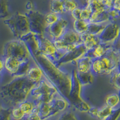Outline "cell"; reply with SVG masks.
<instances>
[{
    "label": "cell",
    "instance_id": "1",
    "mask_svg": "<svg viewBox=\"0 0 120 120\" xmlns=\"http://www.w3.org/2000/svg\"><path fill=\"white\" fill-rule=\"evenodd\" d=\"M32 57L41 67L46 77L54 85L60 94L67 100L72 84L71 71H68L63 67L58 66L51 59L41 53Z\"/></svg>",
    "mask_w": 120,
    "mask_h": 120
},
{
    "label": "cell",
    "instance_id": "2",
    "mask_svg": "<svg viewBox=\"0 0 120 120\" xmlns=\"http://www.w3.org/2000/svg\"><path fill=\"white\" fill-rule=\"evenodd\" d=\"M35 85L26 76L13 77L12 80L0 87V100L4 105L15 107L28 99Z\"/></svg>",
    "mask_w": 120,
    "mask_h": 120
},
{
    "label": "cell",
    "instance_id": "3",
    "mask_svg": "<svg viewBox=\"0 0 120 120\" xmlns=\"http://www.w3.org/2000/svg\"><path fill=\"white\" fill-rule=\"evenodd\" d=\"M117 70H120V53L116 45L103 56L93 60L91 71L95 75H111Z\"/></svg>",
    "mask_w": 120,
    "mask_h": 120
},
{
    "label": "cell",
    "instance_id": "4",
    "mask_svg": "<svg viewBox=\"0 0 120 120\" xmlns=\"http://www.w3.org/2000/svg\"><path fill=\"white\" fill-rule=\"evenodd\" d=\"M62 96L54 85L45 76L43 79L36 83L29 95L28 99L35 105L48 103Z\"/></svg>",
    "mask_w": 120,
    "mask_h": 120
},
{
    "label": "cell",
    "instance_id": "5",
    "mask_svg": "<svg viewBox=\"0 0 120 120\" xmlns=\"http://www.w3.org/2000/svg\"><path fill=\"white\" fill-rule=\"evenodd\" d=\"M15 38H21L31 32L29 18L26 13L18 11L4 20Z\"/></svg>",
    "mask_w": 120,
    "mask_h": 120
},
{
    "label": "cell",
    "instance_id": "6",
    "mask_svg": "<svg viewBox=\"0 0 120 120\" xmlns=\"http://www.w3.org/2000/svg\"><path fill=\"white\" fill-rule=\"evenodd\" d=\"M71 73L72 76V84L67 100L76 111L83 113L88 112L91 108L82 97L81 93L82 88L83 86L81 84L78 78L76 69L73 68Z\"/></svg>",
    "mask_w": 120,
    "mask_h": 120
},
{
    "label": "cell",
    "instance_id": "7",
    "mask_svg": "<svg viewBox=\"0 0 120 120\" xmlns=\"http://www.w3.org/2000/svg\"><path fill=\"white\" fill-rule=\"evenodd\" d=\"M8 56L23 61L33 59L27 45L21 38L11 40L4 45L3 49V58Z\"/></svg>",
    "mask_w": 120,
    "mask_h": 120
},
{
    "label": "cell",
    "instance_id": "8",
    "mask_svg": "<svg viewBox=\"0 0 120 120\" xmlns=\"http://www.w3.org/2000/svg\"><path fill=\"white\" fill-rule=\"evenodd\" d=\"M58 51L66 53L82 44L81 35L69 28L59 39L53 41Z\"/></svg>",
    "mask_w": 120,
    "mask_h": 120
},
{
    "label": "cell",
    "instance_id": "9",
    "mask_svg": "<svg viewBox=\"0 0 120 120\" xmlns=\"http://www.w3.org/2000/svg\"><path fill=\"white\" fill-rule=\"evenodd\" d=\"M5 70L13 77L26 76L28 69L33 63V60L23 61L11 56L3 58Z\"/></svg>",
    "mask_w": 120,
    "mask_h": 120
},
{
    "label": "cell",
    "instance_id": "10",
    "mask_svg": "<svg viewBox=\"0 0 120 120\" xmlns=\"http://www.w3.org/2000/svg\"><path fill=\"white\" fill-rule=\"evenodd\" d=\"M101 43L109 45H116L120 40V23L112 21L107 23L99 36Z\"/></svg>",
    "mask_w": 120,
    "mask_h": 120
},
{
    "label": "cell",
    "instance_id": "11",
    "mask_svg": "<svg viewBox=\"0 0 120 120\" xmlns=\"http://www.w3.org/2000/svg\"><path fill=\"white\" fill-rule=\"evenodd\" d=\"M30 20L31 32L38 35H45L47 26L45 15L37 10H33L26 12Z\"/></svg>",
    "mask_w": 120,
    "mask_h": 120
},
{
    "label": "cell",
    "instance_id": "12",
    "mask_svg": "<svg viewBox=\"0 0 120 120\" xmlns=\"http://www.w3.org/2000/svg\"><path fill=\"white\" fill-rule=\"evenodd\" d=\"M40 53L43 54L56 63L65 53L58 51L53 41L46 35H39Z\"/></svg>",
    "mask_w": 120,
    "mask_h": 120
},
{
    "label": "cell",
    "instance_id": "13",
    "mask_svg": "<svg viewBox=\"0 0 120 120\" xmlns=\"http://www.w3.org/2000/svg\"><path fill=\"white\" fill-rule=\"evenodd\" d=\"M68 26L69 22L62 15L57 22L47 28L45 35L53 41L61 37L67 29L69 28Z\"/></svg>",
    "mask_w": 120,
    "mask_h": 120
},
{
    "label": "cell",
    "instance_id": "14",
    "mask_svg": "<svg viewBox=\"0 0 120 120\" xmlns=\"http://www.w3.org/2000/svg\"><path fill=\"white\" fill-rule=\"evenodd\" d=\"M88 52L87 49L83 45H79L72 51L67 52L56 61V64L60 67H64L67 64H76L78 60L85 56Z\"/></svg>",
    "mask_w": 120,
    "mask_h": 120
},
{
    "label": "cell",
    "instance_id": "15",
    "mask_svg": "<svg viewBox=\"0 0 120 120\" xmlns=\"http://www.w3.org/2000/svg\"><path fill=\"white\" fill-rule=\"evenodd\" d=\"M21 39L27 45L32 56L40 53V38L38 34L30 32L23 36Z\"/></svg>",
    "mask_w": 120,
    "mask_h": 120
},
{
    "label": "cell",
    "instance_id": "16",
    "mask_svg": "<svg viewBox=\"0 0 120 120\" xmlns=\"http://www.w3.org/2000/svg\"><path fill=\"white\" fill-rule=\"evenodd\" d=\"M26 76L31 82L36 84L43 79L46 76L41 67L33 60V64L28 69Z\"/></svg>",
    "mask_w": 120,
    "mask_h": 120
},
{
    "label": "cell",
    "instance_id": "17",
    "mask_svg": "<svg viewBox=\"0 0 120 120\" xmlns=\"http://www.w3.org/2000/svg\"><path fill=\"white\" fill-rule=\"evenodd\" d=\"M81 40L83 45L85 47L88 51H91L98 44L101 43L99 36L94 35L88 32L81 35Z\"/></svg>",
    "mask_w": 120,
    "mask_h": 120
},
{
    "label": "cell",
    "instance_id": "18",
    "mask_svg": "<svg viewBox=\"0 0 120 120\" xmlns=\"http://www.w3.org/2000/svg\"><path fill=\"white\" fill-rule=\"evenodd\" d=\"M93 59L88 55L81 58L76 63V71L78 73H86L91 71Z\"/></svg>",
    "mask_w": 120,
    "mask_h": 120
},
{
    "label": "cell",
    "instance_id": "19",
    "mask_svg": "<svg viewBox=\"0 0 120 120\" xmlns=\"http://www.w3.org/2000/svg\"><path fill=\"white\" fill-rule=\"evenodd\" d=\"M113 45H106L102 43L98 44L97 46H96L91 51H88L86 55H89L92 58L93 60L100 58L103 56Z\"/></svg>",
    "mask_w": 120,
    "mask_h": 120
},
{
    "label": "cell",
    "instance_id": "20",
    "mask_svg": "<svg viewBox=\"0 0 120 120\" xmlns=\"http://www.w3.org/2000/svg\"><path fill=\"white\" fill-rule=\"evenodd\" d=\"M77 75L79 82L82 86L91 85L95 81V75L92 71L86 73L77 72Z\"/></svg>",
    "mask_w": 120,
    "mask_h": 120
},
{
    "label": "cell",
    "instance_id": "21",
    "mask_svg": "<svg viewBox=\"0 0 120 120\" xmlns=\"http://www.w3.org/2000/svg\"><path fill=\"white\" fill-rule=\"evenodd\" d=\"M90 22L83 19L74 20L73 23V30L79 35H82L88 31Z\"/></svg>",
    "mask_w": 120,
    "mask_h": 120
},
{
    "label": "cell",
    "instance_id": "22",
    "mask_svg": "<svg viewBox=\"0 0 120 120\" xmlns=\"http://www.w3.org/2000/svg\"><path fill=\"white\" fill-rule=\"evenodd\" d=\"M50 9L51 12L59 15H63L64 13L63 0H51Z\"/></svg>",
    "mask_w": 120,
    "mask_h": 120
},
{
    "label": "cell",
    "instance_id": "23",
    "mask_svg": "<svg viewBox=\"0 0 120 120\" xmlns=\"http://www.w3.org/2000/svg\"><path fill=\"white\" fill-rule=\"evenodd\" d=\"M120 103V94L119 93H112L109 94L105 99L106 105L115 109Z\"/></svg>",
    "mask_w": 120,
    "mask_h": 120
},
{
    "label": "cell",
    "instance_id": "24",
    "mask_svg": "<svg viewBox=\"0 0 120 120\" xmlns=\"http://www.w3.org/2000/svg\"><path fill=\"white\" fill-rule=\"evenodd\" d=\"M113 112V109L105 105L102 108L98 109L96 117L99 120H107Z\"/></svg>",
    "mask_w": 120,
    "mask_h": 120
},
{
    "label": "cell",
    "instance_id": "25",
    "mask_svg": "<svg viewBox=\"0 0 120 120\" xmlns=\"http://www.w3.org/2000/svg\"><path fill=\"white\" fill-rule=\"evenodd\" d=\"M18 106L23 111L25 116H27V115L31 114L34 111L35 107H36L35 104L28 98L21 102L19 105H18Z\"/></svg>",
    "mask_w": 120,
    "mask_h": 120
},
{
    "label": "cell",
    "instance_id": "26",
    "mask_svg": "<svg viewBox=\"0 0 120 120\" xmlns=\"http://www.w3.org/2000/svg\"><path fill=\"white\" fill-rule=\"evenodd\" d=\"M107 23H93V22H90L88 31V32L91 34L99 36L104 29L106 26Z\"/></svg>",
    "mask_w": 120,
    "mask_h": 120
},
{
    "label": "cell",
    "instance_id": "27",
    "mask_svg": "<svg viewBox=\"0 0 120 120\" xmlns=\"http://www.w3.org/2000/svg\"><path fill=\"white\" fill-rule=\"evenodd\" d=\"M109 82L113 88L120 92V70H117L111 74Z\"/></svg>",
    "mask_w": 120,
    "mask_h": 120
},
{
    "label": "cell",
    "instance_id": "28",
    "mask_svg": "<svg viewBox=\"0 0 120 120\" xmlns=\"http://www.w3.org/2000/svg\"><path fill=\"white\" fill-rule=\"evenodd\" d=\"M10 15V6L8 0H0V19H6Z\"/></svg>",
    "mask_w": 120,
    "mask_h": 120
},
{
    "label": "cell",
    "instance_id": "29",
    "mask_svg": "<svg viewBox=\"0 0 120 120\" xmlns=\"http://www.w3.org/2000/svg\"><path fill=\"white\" fill-rule=\"evenodd\" d=\"M64 13H70L75 8L80 7L76 0H63Z\"/></svg>",
    "mask_w": 120,
    "mask_h": 120
},
{
    "label": "cell",
    "instance_id": "30",
    "mask_svg": "<svg viewBox=\"0 0 120 120\" xmlns=\"http://www.w3.org/2000/svg\"><path fill=\"white\" fill-rule=\"evenodd\" d=\"M61 16L62 15H57V14L51 12V11L46 14L45 15V20H46V22L48 27L53 25L56 22H57L58 20L60 19V18Z\"/></svg>",
    "mask_w": 120,
    "mask_h": 120
},
{
    "label": "cell",
    "instance_id": "31",
    "mask_svg": "<svg viewBox=\"0 0 120 120\" xmlns=\"http://www.w3.org/2000/svg\"><path fill=\"white\" fill-rule=\"evenodd\" d=\"M93 13L91 7L90 5L86 4V6L82 7L81 9V19H83L85 21H89Z\"/></svg>",
    "mask_w": 120,
    "mask_h": 120
},
{
    "label": "cell",
    "instance_id": "32",
    "mask_svg": "<svg viewBox=\"0 0 120 120\" xmlns=\"http://www.w3.org/2000/svg\"><path fill=\"white\" fill-rule=\"evenodd\" d=\"M11 115L13 118L15 120H21L25 116V115L23 113V111L19 108V106L13 107V109L11 110Z\"/></svg>",
    "mask_w": 120,
    "mask_h": 120
},
{
    "label": "cell",
    "instance_id": "33",
    "mask_svg": "<svg viewBox=\"0 0 120 120\" xmlns=\"http://www.w3.org/2000/svg\"><path fill=\"white\" fill-rule=\"evenodd\" d=\"M58 120H78L76 115L71 111L63 112L59 117Z\"/></svg>",
    "mask_w": 120,
    "mask_h": 120
},
{
    "label": "cell",
    "instance_id": "34",
    "mask_svg": "<svg viewBox=\"0 0 120 120\" xmlns=\"http://www.w3.org/2000/svg\"><path fill=\"white\" fill-rule=\"evenodd\" d=\"M43 119L38 113L36 107H35L34 111L31 114L26 116V120H42Z\"/></svg>",
    "mask_w": 120,
    "mask_h": 120
},
{
    "label": "cell",
    "instance_id": "35",
    "mask_svg": "<svg viewBox=\"0 0 120 120\" xmlns=\"http://www.w3.org/2000/svg\"><path fill=\"white\" fill-rule=\"evenodd\" d=\"M81 9H82V7H79L75 8L70 13V15L73 20L81 19Z\"/></svg>",
    "mask_w": 120,
    "mask_h": 120
},
{
    "label": "cell",
    "instance_id": "36",
    "mask_svg": "<svg viewBox=\"0 0 120 120\" xmlns=\"http://www.w3.org/2000/svg\"><path fill=\"white\" fill-rule=\"evenodd\" d=\"M6 71L4 67V61L3 58H0V75H2Z\"/></svg>",
    "mask_w": 120,
    "mask_h": 120
},
{
    "label": "cell",
    "instance_id": "37",
    "mask_svg": "<svg viewBox=\"0 0 120 120\" xmlns=\"http://www.w3.org/2000/svg\"><path fill=\"white\" fill-rule=\"evenodd\" d=\"M25 8L27 11H30L34 10V5L33 2L28 1L25 4Z\"/></svg>",
    "mask_w": 120,
    "mask_h": 120
},
{
    "label": "cell",
    "instance_id": "38",
    "mask_svg": "<svg viewBox=\"0 0 120 120\" xmlns=\"http://www.w3.org/2000/svg\"><path fill=\"white\" fill-rule=\"evenodd\" d=\"M3 105H2V103H1V101H0V112L3 111Z\"/></svg>",
    "mask_w": 120,
    "mask_h": 120
},
{
    "label": "cell",
    "instance_id": "39",
    "mask_svg": "<svg viewBox=\"0 0 120 120\" xmlns=\"http://www.w3.org/2000/svg\"><path fill=\"white\" fill-rule=\"evenodd\" d=\"M116 45H117V46H118L119 48H120V41H119V42L118 43L116 44Z\"/></svg>",
    "mask_w": 120,
    "mask_h": 120
},
{
    "label": "cell",
    "instance_id": "40",
    "mask_svg": "<svg viewBox=\"0 0 120 120\" xmlns=\"http://www.w3.org/2000/svg\"><path fill=\"white\" fill-rule=\"evenodd\" d=\"M1 79H2V75H0V84L1 82Z\"/></svg>",
    "mask_w": 120,
    "mask_h": 120
},
{
    "label": "cell",
    "instance_id": "41",
    "mask_svg": "<svg viewBox=\"0 0 120 120\" xmlns=\"http://www.w3.org/2000/svg\"><path fill=\"white\" fill-rule=\"evenodd\" d=\"M103 1H106V0H103Z\"/></svg>",
    "mask_w": 120,
    "mask_h": 120
}]
</instances>
